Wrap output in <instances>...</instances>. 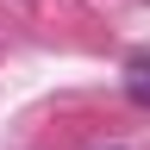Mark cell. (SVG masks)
Returning <instances> with one entry per match:
<instances>
[{"instance_id":"obj_1","label":"cell","mask_w":150,"mask_h":150,"mask_svg":"<svg viewBox=\"0 0 150 150\" xmlns=\"http://www.w3.org/2000/svg\"><path fill=\"white\" fill-rule=\"evenodd\" d=\"M125 94L138 106H150V56H138V63H125Z\"/></svg>"},{"instance_id":"obj_2","label":"cell","mask_w":150,"mask_h":150,"mask_svg":"<svg viewBox=\"0 0 150 150\" xmlns=\"http://www.w3.org/2000/svg\"><path fill=\"white\" fill-rule=\"evenodd\" d=\"M106 150H119V144H106Z\"/></svg>"}]
</instances>
